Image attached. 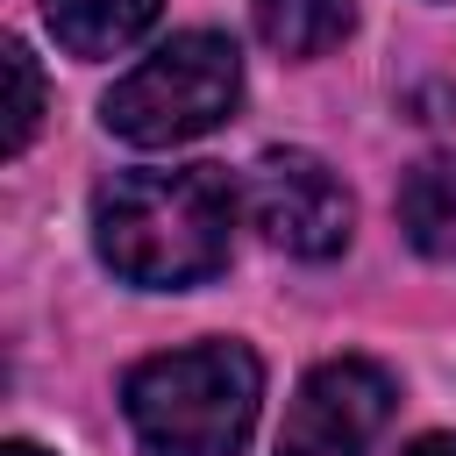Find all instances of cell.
<instances>
[{"label": "cell", "mask_w": 456, "mask_h": 456, "mask_svg": "<svg viewBox=\"0 0 456 456\" xmlns=\"http://www.w3.org/2000/svg\"><path fill=\"white\" fill-rule=\"evenodd\" d=\"M264 399V363L242 342H192L142 356L121 378L128 428L150 456H242Z\"/></svg>", "instance_id": "obj_2"}, {"label": "cell", "mask_w": 456, "mask_h": 456, "mask_svg": "<svg viewBox=\"0 0 456 456\" xmlns=\"http://www.w3.org/2000/svg\"><path fill=\"white\" fill-rule=\"evenodd\" d=\"M406 456H456V435H420Z\"/></svg>", "instance_id": "obj_10"}, {"label": "cell", "mask_w": 456, "mask_h": 456, "mask_svg": "<svg viewBox=\"0 0 456 456\" xmlns=\"http://www.w3.org/2000/svg\"><path fill=\"white\" fill-rule=\"evenodd\" d=\"M249 14L278 57H321L356 28V0H249Z\"/></svg>", "instance_id": "obj_8"}, {"label": "cell", "mask_w": 456, "mask_h": 456, "mask_svg": "<svg viewBox=\"0 0 456 456\" xmlns=\"http://www.w3.org/2000/svg\"><path fill=\"white\" fill-rule=\"evenodd\" d=\"M93 242L114 278L150 292L207 285L235 242V185L214 164L171 171H121L93 200Z\"/></svg>", "instance_id": "obj_1"}, {"label": "cell", "mask_w": 456, "mask_h": 456, "mask_svg": "<svg viewBox=\"0 0 456 456\" xmlns=\"http://www.w3.org/2000/svg\"><path fill=\"white\" fill-rule=\"evenodd\" d=\"M7 86H14V107H7V157H21L43 128V78H36V57L21 43H7Z\"/></svg>", "instance_id": "obj_9"}, {"label": "cell", "mask_w": 456, "mask_h": 456, "mask_svg": "<svg viewBox=\"0 0 456 456\" xmlns=\"http://www.w3.org/2000/svg\"><path fill=\"white\" fill-rule=\"evenodd\" d=\"M242 100V57L228 36L214 28H185L171 36L164 50H150L128 78H114L107 93V128L121 142H142V150H171V142H192L207 128H221Z\"/></svg>", "instance_id": "obj_3"}, {"label": "cell", "mask_w": 456, "mask_h": 456, "mask_svg": "<svg viewBox=\"0 0 456 456\" xmlns=\"http://www.w3.org/2000/svg\"><path fill=\"white\" fill-rule=\"evenodd\" d=\"M242 207L249 221L264 228L271 249L285 256H335L356 228V200L349 185L314 157V150H264L249 164V185H242Z\"/></svg>", "instance_id": "obj_4"}, {"label": "cell", "mask_w": 456, "mask_h": 456, "mask_svg": "<svg viewBox=\"0 0 456 456\" xmlns=\"http://www.w3.org/2000/svg\"><path fill=\"white\" fill-rule=\"evenodd\" d=\"M399 228L420 256L456 264V157H420L399 178Z\"/></svg>", "instance_id": "obj_6"}, {"label": "cell", "mask_w": 456, "mask_h": 456, "mask_svg": "<svg viewBox=\"0 0 456 456\" xmlns=\"http://www.w3.org/2000/svg\"><path fill=\"white\" fill-rule=\"evenodd\" d=\"M0 456H43V449H36V442H7Z\"/></svg>", "instance_id": "obj_11"}, {"label": "cell", "mask_w": 456, "mask_h": 456, "mask_svg": "<svg viewBox=\"0 0 456 456\" xmlns=\"http://www.w3.org/2000/svg\"><path fill=\"white\" fill-rule=\"evenodd\" d=\"M392 413V378L363 356H328L299 378L271 456H370Z\"/></svg>", "instance_id": "obj_5"}, {"label": "cell", "mask_w": 456, "mask_h": 456, "mask_svg": "<svg viewBox=\"0 0 456 456\" xmlns=\"http://www.w3.org/2000/svg\"><path fill=\"white\" fill-rule=\"evenodd\" d=\"M157 7L164 0H43V21L71 57H114L157 21Z\"/></svg>", "instance_id": "obj_7"}]
</instances>
